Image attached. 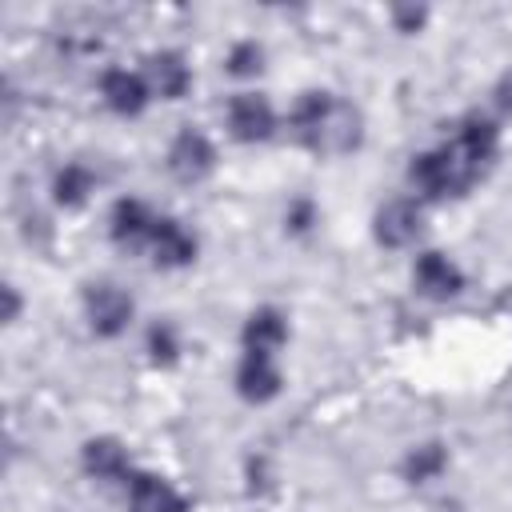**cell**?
<instances>
[{
  "label": "cell",
  "mask_w": 512,
  "mask_h": 512,
  "mask_svg": "<svg viewBox=\"0 0 512 512\" xmlns=\"http://www.w3.org/2000/svg\"><path fill=\"white\" fill-rule=\"evenodd\" d=\"M444 468H448V448H444L440 440L416 444V448L404 456V480H412V484H428V480H436Z\"/></svg>",
  "instance_id": "cell-18"
},
{
  "label": "cell",
  "mask_w": 512,
  "mask_h": 512,
  "mask_svg": "<svg viewBox=\"0 0 512 512\" xmlns=\"http://www.w3.org/2000/svg\"><path fill=\"white\" fill-rule=\"evenodd\" d=\"M412 280H416V288H420L424 296H432V300H448V296H456V292L464 288L460 264H456L452 256H444V252H420L416 264H412Z\"/></svg>",
  "instance_id": "cell-12"
},
{
  "label": "cell",
  "mask_w": 512,
  "mask_h": 512,
  "mask_svg": "<svg viewBox=\"0 0 512 512\" xmlns=\"http://www.w3.org/2000/svg\"><path fill=\"white\" fill-rule=\"evenodd\" d=\"M152 228H156V216L148 212V204H144V200H136V196H124V200H116V204H112V216H108V232H112V240H116V244H124V248L148 244Z\"/></svg>",
  "instance_id": "cell-13"
},
{
  "label": "cell",
  "mask_w": 512,
  "mask_h": 512,
  "mask_svg": "<svg viewBox=\"0 0 512 512\" xmlns=\"http://www.w3.org/2000/svg\"><path fill=\"white\" fill-rule=\"evenodd\" d=\"M224 64H228L232 76H256L264 68V48L256 40H240V44H232V52H228Z\"/></svg>",
  "instance_id": "cell-20"
},
{
  "label": "cell",
  "mask_w": 512,
  "mask_h": 512,
  "mask_svg": "<svg viewBox=\"0 0 512 512\" xmlns=\"http://www.w3.org/2000/svg\"><path fill=\"white\" fill-rule=\"evenodd\" d=\"M492 96H496L500 112H508V116H512V68H508V72L496 80V92H492Z\"/></svg>",
  "instance_id": "cell-23"
},
{
  "label": "cell",
  "mask_w": 512,
  "mask_h": 512,
  "mask_svg": "<svg viewBox=\"0 0 512 512\" xmlns=\"http://www.w3.org/2000/svg\"><path fill=\"white\" fill-rule=\"evenodd\" d=\"M448 148L456 152V160H460L472 176H480V172L496 160V152H500V128H496V120H488L484 112H468V116H460V124H456Z\"/></svg>",
  "instance_id": "cell-3"
},
{
  "label": "cell",
  "mask_w": 512,
  "mask_h": 512,
  "mask_svg": "<svg viewBox=\"0 0 512 512\" xmlns=\"http://www.w3.org/2000/svg\"><path fill=\"white\" fill-rule=\"evenodd\" d=\"M288 340V320L280 308H256L248 320H244V332H240V344L244 352H260V356H276Z\"/></svg>",
  "instance_id": "cell-14"
},
{
  "label": "cell",
  "mask_w": 512,
  "mask_h": 512,
  "mask_svg": "<svg viewBox=\"0 0 512 512\" xmlns=\"http://www.w3.org/2000/svg\"><path fill=\"white\" fill-rule=\"evenodd\" d=\"M280 368H276V356H260V352H244L240 364H236V392L240 400L248 404H268L280 396Z\"/></svg>",
  "instance_id": "cell-9"
},
{
  "label": "cell",
  "mask_w": 512,
  "mask_h": 512,
  "mask_svg": "<svg viewBox=\"0 0 512 512\" xmlns=\"http://www.w3.org/2000/svg\"><path fill=\"white\" fill-rule=\"evenodd\" d=\"M148 248H152V260L160 264V268H184V264H192L196 260V236L180 224V220H172V216H156V228H152V236H148Z\"/></svg>",
  "instance_id": "cell-11"
},
{
  "label": "cell",
  "mask_w": 512,
  "mask_h": 512,
  "mask_svg": "<svg viewBox=\"0 0 512 512\" xmlns=\"http://www.w3.org/2000/svg\"><path fill=\"white\" fill-rule=\"evenodd\" d=\"M424 16H428L424 8H396V12H392V20L400 24V32H416V28L424 24Z\"/></svg>",
  "instance_id": "cell-22"
},
{
  "label": "cell",
  "mask_w": 512,
  "mask_h": 512,
  "mask_svg": "<svg viewBox=\"0 0 512 512\" xmlns=\"http://www.w3.org/2000/svg\"><path fill=\"white\" fill-rule=\"evenodd\" d=\"M148 356H152V364H176L180 336H176V328L168 320H160V324L148 328Z\"/></svg>",
  "instance_id": "cell-19"
},
{
  "label": "cell",
  "mask_w": 512,
  "mask_h": 512,
  "mask_svg": "<svg viewBox=\"0 0 512 512\" xmlns=\"http://www.w3.org/2000/svg\"><path fill=\"white\" fill-rule=\"evenodd\" d=\"M408 176H412L416 192L428 196V200L460 196V192H468V188L476 184V176L456 160V152H452L448 144H444V148H432V152H420V156L412 160Z\"/></svg>",
  "instance_id": "cell-2"
},
{
  "label": "cell",
  "mask_w": 512,
  "mask_h": 512,
  "mask_svg": "<svg viewBox=\"0 0 512 512\" xmlns=\"http://www.w3.org/2000/svg\"><path fill=\"white\" fill-rule=\"evenodd\" d=\"M144 80L156 96L164 100H180L188 88H192V68L180 52H152L148 56V68H144Z\"/></svg>",
  "instance_id": "cell-15"
},
{
  "label": "cell",
  "mask_w": 512,
  "mask_h": 512,
  "mask_svg": "<svg viewBox=\"0 0 512 512\" xmlns=\"http://www.w3.org/2000/svg\"><path fill=\"white\" fill-rule=\"evenodd\" d=\"M100 96L104 104L116 112V116H140L152 100V88L140 72H128V68H108L100 76Z\"/></svg>",
  "instance_id": "cell-10"
},
{
  "label": "cell",
  "mask_w": 512,
  "mask_h": 512,
  "mask_svg": "<svg viewBox=\"0 0 512 512\" xmlns=\"http://www.w3.org/2000/svg\"><path fill=\"white\" fill-rule=\"evenodd\" d=\"M312 220H316V208H312L308 200H296V204L288 208V216H284V224H288L292 232H308Z\"/></svg>",
  "instance_id": "cell-21"
},
{
  "label": "cell",
  "mask_w": 512,
  "mask_h": 512,
  "mask_svg": "<svg viewBox=\"0 0 512 512\" xmlns=\"http://www.w3.org/2000/svg\"><path fill=\"white\" fill-rule=\"evenodd\" d=\"M84 316H88V324H92V332L96 336H104V340H112V336H120L128 324H132V316H136V304H132V296L120 288V284H92L88 288V296H84Z\"/></svg>",
  "instance_id": "cell-4"
},
{
  "label": "cell",
  "mask_w": 512,
  "mask_h": 512,
  "mask_svg": "<svg viewBox=\"0 0 512 512\" xmlns=\"http://www.w3.org/2000/svg\"><path fill=\"white\" fill-rule=\"evenodd\" d=\"M292 132L312 152H352L360 144V112L332 92H304L292 108Z\"/></svg>",
  "instance_id": "cell-1"
},
{
  "label": "cell",
  "mask_w": 512,
  "mask_h": 512,
  "mask_svg": "<svg viewBox=\"0 0 512 512\" xmlns=\"http://www.w3.org/2000/svg\"><path fill=\"white\" fill-rule=\"evenodd\" d=\"M216 168V144L200 132V128H184L176 132V140L168 144V172L184 184L204 180Z\"/></svg>",
  "instance_id": "cell-5"
},
{
  "label": "cell",
  "mask_w": 512,
  "mask_h": 512,
  "mask_svg": "<svg viewBox=\"0 0 512 512\" xmlns=\"http://www.w3.org/2000/svg\"><path fill=\"white\" fill-rule=\"evenodd\" d=\"M228 132L240 144H260L276 132V112L260 92H240L228 104Z\"/></svg>",
  "instance_id": "cell-7"
},
{
  "label": "cell",
  "mask_w": 512,
  "mask_h": 512,
  "mask_svg": "<svg viewBox=\"0 0 512 512\" xmlns=\"http://www.w3.org/2000/svg\"><path fill=\"white\" fill-rule=\"evenodd\" d=\"M80 460H84V472L96 476V480H128V452L116 436H92L84 448H80Z\"/></svg>",
  "instance_id": "cell-16"
},
{
  "label": "cell",
  "mask_w": 512,
  "mask_h": 512,
  "mask_svg": "<svg viewBox=\"0 0 512 512\" xmlns=\"http://www.w3.org/2000/svg\"><path fill=\"white\" fill-rule=\"evenodd\" d=\"M420 228H424V212L408 196H396V200L380 204L376 208V220H372V232H376V240L384 248H408L420 236Z\"/></svg>",
  "instance_id": "cell-6"
},
{
  "label": "cell",
  "mask_w": 512,
  "mask_h": 512,
  "mask_svg": "<svg viewBox=\"0 0 512 512\" xmlns=\"http://www.w3.org/2000/svg\"><path fill=\"white\" fill-rule=\"evenodd\" d=\"M92 188H96V172H92L88 164H80V160L64 164V168L56 172V180H52V196H56L60 208H80Z\"/></svg>",
  "instance_id": "cell-17"
},
{
  "label": "cell",
  "mask_w": 512,
  "mask_h": 512,
  "mask_svg": "<svg viewBox=\"0 0 512 512\" xmlns=\"http://www.w3.org/2000/svg\"><path fill=\"white\" fill-rule=\"evenodd\" d=\"M128 508L132 512H188V496L156 472H132L128 476Z\"/></svg>",
  "instance_id": "cell-8"
}]
</instances>
